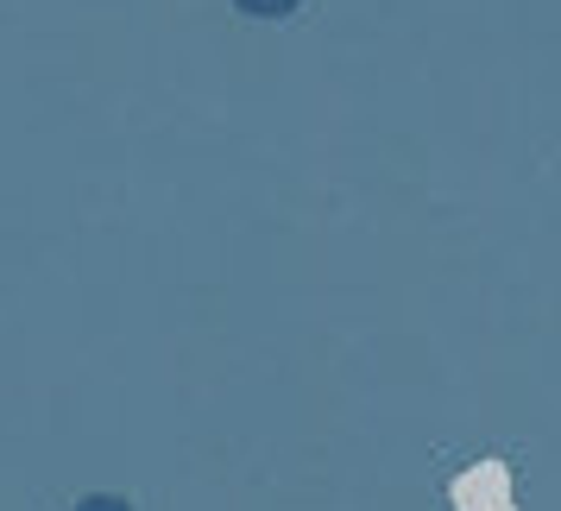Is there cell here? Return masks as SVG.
I'll use <instances>...</instances> for the list:
<instances>
[{
    "label": "cell",
    "instance_id": "6da1fadb",
    "mask_svg": "<svg viewBox=\"0 0 561 511\" xmlns=\"http://www.w3.org/2000/svg\"><path fill=\"white\" fill-rule=\"evenodd\" d=\"M448 499H455V511H517L505 461H480V467H467V474L448 486Z\"/></svg>",
    "mask_w": 561,
    "mask_h": 511
},
{
    "label": "cell",
    "instance_id": "7a4b0ae2",
    "mask_svg": "<svg viewBox=\"0 0 561 511\" xmlns=\"http://www.w3.org/2000/svg\"><path fill=\"white\" fill-rule=\"evenodd\" d=\"M240 13H253V20H284V13H297L304 0H233Z\"/></svg>",
    "mask_w": 561,
    "mask_h": 511
},
{
    "label": "cell",
    "instance_id": "3957f363",
    "mask_svg": "<svg viewBox=\"0 0 561 511\" xmlns=\"http://www.w3.org/2000/svg\"><path fill=\"white\" fill-rule=\"evenodd\" d=\"M77 511H133L127 499H107V492H95V499H82Z\"/></svg>",
    "mask_w": 561,
    "mask_h": 511
}]
</instances>
